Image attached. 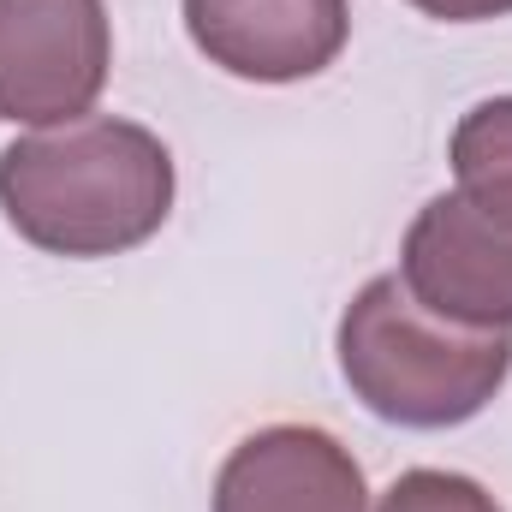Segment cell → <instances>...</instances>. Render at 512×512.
Instances as JSON below:
<instances>
[{
  "label": "cell",
  "mask_w": 512,
  "mask_h": 512,
  "mask_svg": "<svg viewBox=\"0 0 512 512\" xmlns=\"http://www.w3.org/2000/svg\"><path fill=\"white\" fill-rule=\"evenodd\" d=\"M423 18H441V24H489V18H507L512 0H411Z\"/></svg>",
  "instance_id": "cell-9"
},
{
  "label": "cell",
  "mask_w": 512,
  "mask_h": 512,
  "mask_svg": "<svg viewBox=\"0 0 512 512\" xmlns=\"http://www.w3.org/2000/svg\"><path fill=\"white\" fill-rule=\"evenodd\" d=\"M0 209L48 256L137 251L173 215V155L149 126L114 114L42 126L0 149Z\"/></svg>",
  "instance_id": "cell-1"
},
{
  "label": "cell",
  "mask_w": 512,
  "mask_h": 512,
  "mask_svg": "<svg viewBox=\"0 0 512 512\" xmlns=\"http://www.w3.org/2000/svg\"><path fill=\"white\" fill-rule=\"evenodd\" d=\"M114 72V24L102 0H0V120H84Z\"/></svg>",
  "instance_id": "cell-4"
},
{
  "label": "cell",
  "mask_w": 512,
  "mask_h": 512,
  "mask_svg": "<svg viewBox=\"0 0 512 512\" xmlns=\"http://www.w3.org/2000/svg\"><path fill=\"white\" fill-rule=\"evenodd\" d=\"M411 298L465 328H512V173H477L429 197L399 245Z\"/></svg>",
  "instance_id": "cell-3"
},
{
  "label": "cell",
  "mask_w": 512,
  "mask_h": 512,
  "mask_svg": "<svg viewBox=\"0 0 512 512\" xmlns=\"http://www.w3.org/2000/svg\"><path fill=\"white\" fill-rule=\"evenodd\" d=\"M453 179H477V173H512V96L477 102L447 143Z\"/></svg>",
  "instance_id": "cell-7"
},
{
  "label": "cell",
  "mask_w": 512,
  "mask_h": 512,
  "mask_svg": "<svg viewBox=\"0 0 512 512\" xmlns=\"http://www.w3.org/2000/svg\"><path fill=\"white\" fill-rule=\"evenodd\" d=\"M340 376L399 429H459L512 376V328H465L411 298L399 274H376L340 316Z\"/></svg>",
  "instance_id": "cell-2"
},
{
  "label": "cell",
  "mask_w": 512,
  "mask_h": 512,
  "mask_svg": "<svg viewBox=\"0 0 512 512\" xmlns=\"http://www.w3.org/2000/svg\"><path fill=\"white\" fill-rule=\"evenodd\" d=\"M197 54L245 84H298L340 60L352 0H185Z\"/></svg>",
  "instance_id": "cell-5"
},
{
  "label": "cell",
  "mask_w": 512,
  "mask_h": 512,
  "mask_svg": "<svg viewBox=\"0 0 512 512\" xmlns=\"http://www.w3.org/2000/svg\"><path fill=\"white\" fill-rule=\"evenodd\" d=\"M215 512H370L364 471L316 423H274L245 435L221 477Z\"/></svg>",
  "instance_id": "cell-6"
},
{
  "label": "cell",
  "mask_w": 512,
  "mask_h": 512,
  "mask_svg": "<svg viewBox=\"0 0 512 512\" xmlns=\"http://www.w3.org/2000/svg\"><path fill=\"white\" fill-rule=\"evenodd\" d=\"M376 512H501V501L477 483V477H459V471H405L393 477V489L382 495Z\"/></svg>",
  "instance_id": "cell-8"
}]
</instances>
